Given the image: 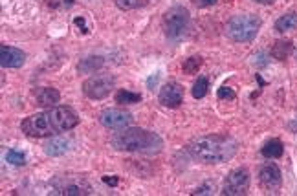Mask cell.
I'll list each match as a JSON object with an SVG mask.
<instances>
[{"instance_id": "1", "label": "cell", "mask_w": 297, "mask_h": 196, "mask_svg": "<svg viewBox=\"0 0 297 196\" xmlns=\"http://www.w3.org/2000/svg\"><path fill=\"white\" fill-rule=\"evenodd\" d=\"M191 154L202 163H224L237 152V142L229 136H204L191 143Z\"/></svg>"}, {"instance_id": "2", "label": "cell", "mask_w": 297, "mask_h": 196, "mask_svg": "<svg viewBox=\"0 0 297 196\" xmlns=\"http://www.w3.org/2000/svg\"><path fill=\"white\" fill-rule=\"evenodd\" d=\"M110 143L118 151L152 152V151H160L161 137L154 132L143 130V128H121V132L112 136Z\"/></svg>"}, {"instance_id": "3", "label": "cell", "mask_w": 297, "mask_h": 196, "mask_svg": "<svg viewBox=\"0 0 297 196\" xmlns=\"http://www.w3.org/2000/svg\"><path fill=\"white\" fill-rule=\"evenodd\" d=\"M261 30V18L252 13H240L229 18L226 24V35L235 42L253 41Z\"/></svg>"}, {"instance_id": "4", "label": "cell", "mask_w": 297, "mask_h": 196, "mask_svg": "<svg viewBox=\"0 0 297 196\" xmlns=\"http://www.w3.org/2000/svg\"><path fill=\"white\" fill-rule=\"evenodd\" d=\"M164 30L165 35L171 41L182 39L189 30V11L185 8H171L164 17Z\"/></svg>"}, {"instance_id": "5", "label": "cell", "mask_w": 297, "mask_h": 196, "mask_svg": "<svg viewBox=\"0 0 297 196\" xmlns=\"http://www.w3.org/2000/svg\"><path fill=\"white\" fill-rule=\"evenodd\" d=\"M22 130L26 132V136L32 137H48L55 134V128L50 119V112H39V114L26 118L22 121Z\"/></svg>"}, {"instance_id": "6", "label": "cell", "mask_w": 297, "mask_h": 196, "mask_svg": "<svg viewBox=\"0 0 297 196\" xmlns=\"http://www.w3.org/2000/svg\"><path fill=\"white\" fill-rule=\"evenodd\" d=\"M114 77L109 73H99V75H92L90 79L83 82V92L85 96L90 99H105L112 88H114Z\"/></svg>"}, {"instance_id": "7", "label": "cell", "mask_w": 297, "mask_h": 196, "mask_svg": "<svg viewBox=\"0 0 297 196\" xmlns=\"http://www.w3.org/2000/svg\"><path fill=\"white\" fill-rule=\"evenodd\" d=\"M248 189H250V173L246 169H235L226 176L222 192L229 196H240L246 194Z\"/></svg>"}, {"instance_id": "8", "label": "cell", "mask_w": 297, "mask_h": 196, "mask_svg": "<svg viewBox=\"0 0 297 196\" xmlns=\"http://www.w3.org/2000/svg\"><path fill=\"white\" fill-rule=\"evenodd\" d=\"M50 119L51 125H53L55 132H66V130H72L75 125L79 123V118L75 116L72 108L68 106H55L50 110Z\"/></svg>"}, {"instance_id": "9", "label": "cell", "mask_w": 297, "mask_h": 196, "mask_svg": "<svg viewBox=\"0 0 297 196\" xmlns=\"http://www.w3.org/2000/svg\"><path fill=\"white\" fill-rule=\"evenodd\" d=\"M99 121L105 128L110 130H121L132 121V116L121 108H106L99 114Z\"/></svg>"}, {"instance_id": "10", "label": "cell", "mask_w": 297, "mask_h": 196, "mask_svg": "<svg viewBox=\"0 0 297 196\" xmlns=\"http://www.w3.org/2000/svg\"><path fill=\"white\" fill-rule=\"evenodd\" d=\"M259 182H261V187L264 189V191L277 192L281 189V183H283L281 169L275 163L262 165L261 173H259Z\"/></svg>"}, {"instance_id": "11", "label": "cell", "mask_w": 297, "mask_h": 196, "mask_svg": "<svg viewBox=\"0 0 297 196\" xmlns=\"http://www.w3.org/2000/svg\"><path fill=\"white\" fill-rule=\"evenodd\" d=\"M160 103L167 108H176L183 101V88L176 82H167L160 90Z\"/></svg>"}, {"instance_id": "12", "label": "cell", "mask_w": 297, "mask_h": 196, "mask_svg": "<svg viewBox=\"0 0 297 196\" xmlns=\"http://www.w3.org/2000/svg\"><path fill=\"white\" fill-rule=\"evenodd\" d=\"M24 61H26V53L22 50L2 44V48H0V64L4 68H18V66L24 64Z\"/></svg>"}, {"instance_id": "13", "label": "cell", "mask_w": 297, "mask_h": 196, "mask_svg": "<svg viewBox=\"0 0 297 196\" xmlns=\"http://www.w3.org/2000/svg\"><path fill=\"white\" fill-rule=\"evenodd\" d=\"M72 139L70 137H53L44 145V152L48 156H63L64 152L70 151Z\"/></svg>"}, {"instance_id": "14", "label": "cell", "mask_w": 297, "mask_h": 196, "mask_svg": "<svg viewBox=\"0 0 297 196\" xmlns=\"http://www.w3.org/2000/svg\"><path fill=\"white\" fill-rule=\"evenodd\" d=\"M59 99L61 94L55 88H41L37 92V105H41L42 108H55Z\"/></svg>"}, {"instance_id": "15", "label": "cell", "mask_w": 297, "mask_h": 196, "mask_svg": "<svg viewBox=\"0 0 297 196\" xmlns=\"http://www.w3.org/2000/svg\"><path fill=\"white\" fill-rule=\"evenodd\" d=\"M293 51V44L292 41H277L272 48V57L277 61H284L288 59Z\"/></svg>"}, {"instance_id": "16", "label": "cell", "mask_w": 297, "mask_h": 196, "mask_svg": "<svg viewBox=\"0 0 297 196\" xmlns=\"http://www.w3.org/2000/svg\"><path fill=\"white\" fill-rule=\"evenodd\" d=\"M297 27V13H286L275 22V32L279 33H288V32H293Z\"/></svg>"}, {"instance_id": "17", "label": "cell", "mask_w": 297, "mask_h": 196, "mask_svg": "<svg viewBox=\"0 0 297 196\" xmlns=\"http://www.w3.org/2000/svg\"><path fill=\"white\" fill-rule=\"evenodd\" d=\"M283 151H284L283 143H281L279 139H270V142L262 147V156H264V158H270V160H277V158L283 156Z\"/></svg>"}, {"instance_id": "18", "label": "cell", "mask_w": 297, "mask_h": 196, "mask_svg": "<svg viewBox=\"0 0 297 196\" xmlns=\"http://www.w3.org/2000/svg\"><path fill=\"white\" fill-rule=\"evenodd\" d=\"M103 66V59L101 57H88V59H83L79 63V72L83 73H92L94 70H99Z\"/></svg>"}, {"instance_id": "19", "label": "cell", "mask_w": 297, "mask_h": 196, "mask_svg": "<svg viewBox=\"0 0 297 196\" xmlns=\"http://www.w3.org/2000/svg\"><path fill=\"white\" fill-rule=\"evenodd\" d=\"M116 101L121 103V105H132V103L142 101V96H140V94H134V92H128V90H119L118 94H116Z\"/></svg>"}, {"instance_id": "20", "label": "cell", "mask_w": 297, "mask_h": 196, "mask_svg": "<svg viewBox=\"0 0 297 196\" xmlns=\"http://www.w3.org/2000/svg\"><path fill=\"white\" fill-rule=\"evenodd\" d=\"M207 88H209V82H207V79L206 77H198L197 82L193 85V97L202 99V97L207 94Z\"/></svg>"}, {"instance_id": "21", "label": "cell", "mask_w": 297, "mask_h": 196, "mask_svg": "<svg viewBox=\"0 0 297 196\" xmlns=\"http://www.w3.org/2000/svg\"><path fill=\"white\" fill-rule=\"evenodd\" d=\"M151 2V0H116V6L123 11H128V9H136V8H143Z\"/></svg>"}, {"instance_id": "22", "label": "cell", "mask_w": 297, "mask_h": 196, "mask_svg": "<svg viewBox=\"0 0 297 196\" xmlns=\"http://www.w3.org/2000/svg\"><path fill=\"white\" fill-rule=\"evenodd\" d=\"M6 161H9L11 165H24L26 163V156H24V152L11 149V151H8V154H6Z\"/></svg>"}, {"instance_id": "23", "label": "cell", "mask_w": 297, "mask_h": 196, "mask_svg": "<svg viewBox=\"0 0 297 196\" xmlns=\"http://www.w3.org/2000/svg\"><path fill=\"white\" fill-rule=\"evenodd\" d=\"M202 66V59L200 57H189L185 59V63L182 64V68L185 73H197V70Z\"/></svg>"}, {"instance_id": "24", "label": "cell", "mask_w": 297, "mask_h": 196, "mask_svg": "<svg viewBox=\"0 0 297 196\" xmlns=\"http://www.w3.org/2000/svg\"><path fill=\"white\" fill-rule=\"evenodd\" d=\"M219 97L220 99H235V92L228 87H222L219 90Z\"/></svg>"}, {"instance_id": "25", "label": "cell", "mask_w": 297, "mask_h": 196, "mask_svg": "<svg viewBox=\"0 0 297 196\" xmlns=\"http://www.w3.org/2000/svg\"><path fill=\"white\" fill-rule=\"evenodd\" d=\"M73 24H75L77 27H81L83 33H88V27H87V24H85V18H83V17H75V18H73Z\"/></svg>"}, {"instance_id": "26", "label": "cell", "mask_w": 297, "mask_h": 196, "mask_svg": "<svg viewBox=\"0 0 297 196\" xmlns=\"http://www.w3.org/2000/svg\"><path fill=\"white\" fill-rule=\"evenodd\" d=\"M193 4L198 6V8H207V6L217 4V0H193Z\"/></svg>"}, {"instance_id": "27", "label": "cell", "mask_w": 297, "mask_h": 196, "mask_svg": "<svg viewBox=\"0 0 297 196\" xmlns=\"http://www.w3.org/2000/svg\"><path fill=\"white\" fill-rule=\"evenodd\" d=\"M103 182L109 183V185H116V183H118V178H109V176H105V178H103Z\"/></svg>"}, {"instance_id": "28", "label": "cell", "mask_w": 297, "mask_h": 196, "mask_svg": "<svg viewBox=\"0 0 297 196\" xmlns=\"http://www.w3.org/2000/svg\"><path fill=\"white\" fill-rule=\"evenodd\" d=\"M255 2H259V4H264V6H270V4H274L275 0H255Z\"/></svg>"}, {"instance_id": "29", "label": "cell", "mask_w": 297, "mask_h": 196, "mask_svg": "<svg viewBox=\"0 0 297 196\" xmlns=\"http://www.w3.org/2000/svg\"><path fill=\"white\" fill-rule=\"evenodd\" d=\"M292 128H293V130H295V132H297V118H295V121H293V125H292Z\"/></svg>"}, {"instance_id": "30", "label": "cell", "mask_w": 297, "mask_h": 196, "mask_svg": "<svg viewBox=\"0 0 297 196\" xmlns=\"http://www.w3.org/2000/svg\"><path fill=\"white\" fill-rule=\"evenodd\" d=\"M295 57H297V50H295Z\"/></svg>"}]
</instances>
